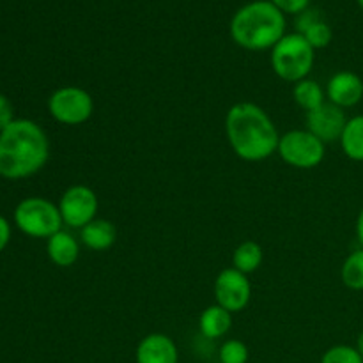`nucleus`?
Returning a JSON list of instances; mask_svg holds the SVG:
<instances>
[{
	"mask_svg": "<svg viewBox=\"0 0 363 363\" xmlns=\"http://www.w3.org/2000/svg\"><path fill=\"white\" fill-rule=\"evenodd\" d=\"M225 135L234 155L243 162L257 163L279 149L280 133L262 106L250 101L236 103L225 116Z\"/></svg>",
	"mask_w": 363,
	"mask_h": 363,
	"instance_id": "1",
	"label": "nucleus"
},
{
	"mask_svg": "<svg viewBox=\"0 0 363 363\" xmlns=\"http://www.w3.org/2000/svg\"><path fill=\"white\" fill-rule=\"evenodd\" d=\"M50 158L45 130L30 119H14L0 133V176L25 179L38 174Z\"/></svg>",
	"mask_w": 363,
	"mask_h": 363,
	"instance_id": "2",
	"label": "nucleus"
},
{
	"mask_svg": "<svg viewBox=\"0 0 363 363\" xmlns=\"http://www.w3.org/2000/svg\"><path fill=\"white\" fill-rule=\"evenodd\" d=\"M286 14L272 0L245 4L230 20V38L250 52L272 50L286 35Z\"/></svg>",
	"mask_w": 363,
	"mask_h": 363,
	"instance_id": "3",
	"label": "nucleus"
},
{
	"mask_svg": "<svg viewBox=\"0 0 363 363\" xmlns=\"http://www.w3.org/2000/svg\"><path fill=\"white\" fill-rule=\"evenodd\" d=\"M272 67L277 77L289 84H298L311 74L315 62V50L298 32L286 34L272 48Z\"/></svg>",
	"mask_w": 363,
	"mask_h": 363,
	"instance_id": "4",
	"label": "nucleus"
},
{
	"mask_svg": "<svg viewBox=\"0 0 363 363\" xmlns=\"http://www.w3.org/2000/svg\"><path fill=\"white\" fill-rule=\"evenodd\" d=\"M14 223L23 234L39 240H48L62 230L59 206L45 197H27L14 209Z\"/></svg>",
	"mask_w": 363,
	"mask_h": 363,
	"instance_id": "5",
	"label": "nucleus"
},
{
	"mask_svg": "<svg viewBox=\"0 0 363 363\" xmlns=\"http://www.w3.org/2000/svg\"><path fill=\"white\" fill-rule=\"evenodd\" d=\"M279 156L286 165L300 170L315 169L323 163L326 155V144L308 130H291L280 135Z\"/></svg>",
	"mask_w": 363,
	"mask_h": 363,
	"instance_id": "6",
	"label": "nucleus"
},
{
	"mask_svg": "<svg viewBox=\"0 0 363 363\" xmlns=\"http://www.w3.org/2000/svg\"><path fill=\"white\" fill-rule=\"evenodd\" d=\"M48 112L64 126H80L94 113V99L91 92L78 85H64L48 98Z\"/></svg>",
	"mask_w": 363,
	"mask_h": 363,
	"instance_id": "7",
	"label": "nucleus"
},
{
	"mask_svg": "<svg viewBox=\"0 0 363 363\" xmlns=\"http://www.w3.org/2000/svg\"><path fill=\"white\" fill-rule=\"evenodd\" d=\"M57 206L64 225L82 230L87 223L98 218L99 199L91 186L73 184L64 191Z\"/></svg>",
	"mask_w": 363,
	"mask_h": 363,
	"instance_id": "8",
	"label": "nucleus"
},
{
	"mask_svg": "<svg viewBox=\"0 0 363 363\" xmlns=\"http://www.w3.org/2000/svg\"><path fill=\"white\" fill-rule=\"evenodd\" d=\"M215 298L216 303L230 314L245 311L252 300V284L248 275L238 272L233 266L222 269L215 280Z\"/></svg>",
	"mask_w": 363,
	"mask_h": 363,
	"instance_id": "9",
	"label": "nucleus"
},
{
	"mask_svg": "<svg viewBox=\"0 0 363 363\" xmlns=\"http://www.w3.org/2000/svg\"><path fill=\"white\" fill-rule=\"evenodd\" d=\"M346 123L347 117L344 110L330 101H325L315 110L307 112V117H305L307 130L314 137H318L323 144H332V142L340 140Z\"/></svg>",
	"mask_w": 363,
	"mask_h": 363,
	"instance_id": "10",
	"label": "nucleus"
},
{
	"mask_svg": "<svg viewBox=\"0 0 363 363\" xmlns=\"http://www.w3.org/2000/svg\"><path fill=\"white\" fill-rule=\"evenodd\" d=\"M326 99L339 108L357 106L363 99V80L353 71H339L326 84Z\"/></svg>",
	"mask_w": 363,
	"mask_h": 363,
	"instance_id": "11",
	"label": "nucleus"
},
{
	"mask_svg": "<svg viewBox=\"0 0 363 363\" xmlns=\"http://www.w3.org/2000/svg\"><path fill=\"white\" fill-rule=\"evenodd\" d=\"M137 363H179V350L165 333H149L135 350Z\"/></svg>",
	"mask_w": 363,
	"mask_h": 363,
	"instance_id": "12",
	"label": "nucleus"
},
{
	"mask_svg": "<svg viewBox=\"0 0 363 363\" xmlns=\"http://www.w3.org/2000/svg\"><path fill=\"white\" fill-rule=\"evenodd\" d=\"M46 254L55 266L69 268L80 257V241L62 229L46 240Z\"/></svg>",
	"mask_w": 363,
	"mask_h": 363,
	"instance_id": "13",
	"label": "nucleus"
},
{
	"mask_svg": "<svg viewBox=\"0 0 363 363\" xmlns=\"http://www.w3.org/2000/svg\"><path fill=\"white\" fill-rule=\"evenodd\" d=\"M117 240V230L110 220L96 218L80 230V243L94 252H105L113 247Z\"/></svg>",
	"mask_w": 363,
	"mask_h": 363,
	"instance_id": "14",
	"label": "nucleus"
},
{
	"mask_svg": "<svg viewBox=\"0 0 363 363\" xmlns=\"http://www.w3.org/2000/svg\"><path fill=\"white\" fill-rule=\"evenodd\" d=\"M230 326H233V314L223 307H220L218 303L206 307L202 311L201 318H199V332L208 340L225 337L229 333Z\"/></svg>",
	"mask_w": 363,
	"mask_h": 363,
	"instance_id": "15",
	"label": "nucleus"
},
{
	"mask_svg": "<svg viewBox=\"0 0 363 363\" xmlns=\"http://www.w3.org/2000/svg\"><path fill=\"white\" fill-rule=\"evenodd\" d=\"M262 261H264V252H262L261 245L255 243V241H243L234 248L233 268L245 273V275L257 272L262 266Z\"/></svg>",
	"mask_w": 363,
	"mask_h": 363,
	"instance_id": "16",
	"label": "nucleus"
},
{
	"mask_svg": "<svg viewBox=\"0 0 363 363\" xmlns=\"http://www.w3.org/2000/svg\"><path fill=\"white\" fill-rule=\"evenodd\" d=\"M339 142L347 158L353 162H363V116L347 119Z\"/></svg>",
	"mask_w": 363,
	"mask_h": 363,
	"instance_id": "17",
	"label": "nucleus"
},
{
	"mask_svg": "<svg viewBox=\"0 0 363 363\" xmlns=\"http://www.w3.org/2000/svg\"><path fill=\"white\" fill-rule=\"evenodd\" d=\"M293 98L294 103L300 106L305 112H312L318 106H321L326 101V92L321 85L315 80L305 78V80L298 82L293 87Z\"/></svg>",
	"mask_w": 363,
	"mask_h": 363,
	"instance_id": "18",
	"label": "nucleus"
},
{
	"mask_svg": "<svg viewBox=\"0 0 363 363\" xmlns=\"http://www.w3.org/2000/svg\"><path fill=\"white\" fill-rule=\"evenodd\" d=\"M342 284L351 291H363V248L351 252L340 268Z\"/></svg>",
	"mask_w": 363,
	"mask_h": 363,
	"instance_id": "19",
	"label": "nucleus"
},
{
	"mask_svg": "<svg viewBox=\"0 0 363 363\" xmlns=\"http://www.w3.org/2000/svg\"><path fill=\"white\" fill-rule=\"evenodd\" d=\"M248 358H250V351L243 340L229 339L218 350L220 363H247Z\"/></svg>",
	"mask_w": 363,
	"mask_h": 363,
	"instance_id": "20",
	"label": "nucleus"
},
{
	"mask_svg": "<svg viewBox=\"0 0 363 363\" xmlns=\"http://www.w3.org/2000/svg\"><path fill=\"white\" fill-rule=\"evenodd\" d=\"M321 363H363V358L357 347L339 344V346H332L325 351Z\"/></svg>",
	"mask_w": 363,
	"mask_h": 363,
	"instance_id": "21",
	"label": "nucleus"
},
{
	"mask_svg": "<svg viewBox=\"0 0 363 363\" xmlns=\"http://www.w3.org/2000/svg\"><path fill=\"white\" fill-rule=\"evenodd\" d=\"M301 35H303V38L311 43L312 48L321 50V48H326V46L332 43L333 32H332V27H330L326 21L321 20V21H318V23L312 25V27Z\"/></svg>",
	"mask_w": 363,
	"mask_h": 363,
	"instance_id": "22",
	"label": "nucleus"
},
{
	"mask_svg": "<svg viewBox=\"0 0 363 363\" xmlns=\"http://www.w3.org/2000/svg\"><path fill=\"white\" fill-rule=\"evenodd\" d=\"M321 14H319L318 9H311L308 7L307 11H303V13H300L296 16V20H294V25H296V32L298 34H305V32L308 30V28L312 27L314 23H318V21H321Z\"/></svg>",
	"mask_w": 363,
	"mask_h": 363,
	"instance_id": "23",
	"label": "nucleus"
},
{
	"mask_svg": "<svg viewBox=\"0 0 363 363\" xmlns=\"http://www.w3.org/2000/svg\"><path fill=\"white\" fill-rule=\"evenodd\" d=\"M272 2L284 14H294V16H298V14L311 7V0H272Z\"/></svg>",
	"mask_w": 363,
	"mask_h": 363,
	"instance_id": "24",
	"label": "nucleus"
},
{
	"mask_svg": "<svg viewBox=\"0 0 363 363\" xmlns=\"http://www.w3.org/2000/svg\"><path fill=\"white\" fill-rule=\"evenodd\" d=\"M14 121V108H13V103L9 101L7 96H4L0 92V133L9 126L11 123Z\"/></svg>",
	"mask_w": 363,
	"mask_h": 363,
	"instance_id": "25",
	"label": "nucleus"
},
{
	"mask_svg": "<svg viewBox=\"0 0 363 363\" xmlns=\"http://www.w3.org/2000/svg\"><path fill=\"white\" fill-rule=\"evenodd\" d=\"M11 240V225L2 215H0V252L9 245Z\"/></svg>",
	"mask_w": 363,
	"mask_h": 363,
	"instance_id": "26",
	"label": "nucleus"
},
{
	"mask_svg": "<svg viewBox=\"0 0 363 363\" xmlns=\"http://www.w3.org/2000/svg\"><path fill=\"white\" fill-rule=\"evenodd\" d=\"M357 238L358 243H360V248H363V209L357 218Z\"/></svg>",
	"mask_w": 363,
	"mask_h": 363,
	"instance_id": "27",
	"label": "nucleus"
},
{
	"mask_svg": "<svg viewBox=\"0 0 363 363\" xmlns=\"http://www.w3.org/2000/svg\"><path fill=\"white\" fill-rule=\"evenodd\" d=\"M358 350V353L362 354V358H363V332L360 333V335H358V339H357V346H354Z\"/></svg>",
	"mask_w": 363,
	"mask_h": 363,
	"instance_id": "28",
	"label": "nucleus"
},
{
	"mask_svg": "<svg viewBox=\"0 0 363 363\" xmlns=\"http://www.w3.org/2000/svg\"><path fill=\"white\" fill-rule=\"evenodd\" d=\"M357 2H358V6H360L362 11H363V0H357Z\"/></svg>",
	"mask_w": 363,
	"mask_h": 363,
	"instance_id": "29",
	"label": "nucleus"
}]
</instances>
